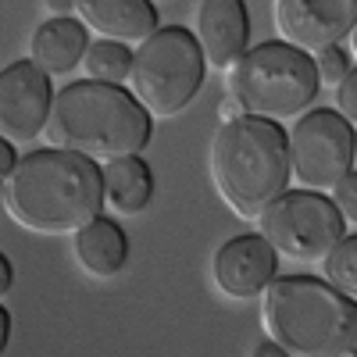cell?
Masks as SVG:
<instances>
[{
	"label": "cell",
	"instance_id": "3",
	"mask_svg": "<svg viewBox=\"0 0 357 357\" xmlns=\"http://www.w3.org/2000/svg\"><path fill=\"white\" fill-rule=\"evenodd\" d=\"M211 183L232 215L257 222L279 197L289 193V132L268 118L240 114L222 122L211 139Z\"/></svg>",
	"mask_w": 357,
	"mask_h": 357
},
{
	"label": "cell",
	"instance_id": "2",
	"mask_svg": "<svg viewBox=\"0 0 357 357\" xmlns=\"http://www.w3.org/2000/svg\"><path fill=\"white\" fill-rule=\"evenodd\" d=\"M47 143L54 151H72L97 165L139 158L154 136V122L126 86L107 82H68L57 89L47 122Z\"/></svg>",
	"mask_w": 357,
	"mask_h": 357
},
{
	"label": "cell",
	"instance_id": "27",
	"mask_svg": "<svg viewBox=\"0 0 357 357\" xmlns=\"http://www.w3.org/2000/svg\"><path fill=\"white\" fill-rule=\"evenodd\" d=\"M354 54H357V33H354Z\"/></svg>",
	"mask_w": 357,
	"mask_h": 357
},
{
	"label": "cell",
	"instance_id": "21",
	"mask_svg": "<svg viewBox=\"0 0 357 357\" xmlns=\"http://www.w3.org/2000/svg\"><path fill=\"white\" fill-rule=\"evenodd\" d=\"M333 200H336L340 215H343L347 222H357V172H350L343 183L333 190Z\"/></svg>",
	"mask_w": 357,
	"mask_h": 357
},
{
	"label": "cell",
	"instance_id": "18",
	"mask_svg": "<svg viewBox=\"0 0 357 357\" xmlns=\"http://www.w3.org/2000/svg\"><path fill=\"white\" fill-rule=\"evenodd\" d=\"M321 272L329 286H336L350 301H357V232H347L329 250V257L321 261Z\"/></svg>",
	"mask_w": 357,
	"mask_h": 357
},
{
	"label": "cell",
	"instance_id": "10",
	"mask_svg": "<svg viewBox=\"0 0 357 357\" xmlns=\"http://www.w3.org/2000/svg\"><path fill=\"white\" fill-rule=\"evenodd\" d=\"M54 97L57 93L50 89V75L33 61L8 65L0 75V136L11 143L40 139L50 122Z\"/></svg>",
	"mask_w": 357,
	"mask_h": 357
},
{
	"label": "cell",
	"instance_id": "15",
	"mask_svg": "<svg viewBox=\"0 0 357 357\" xmlns=\"http://www.w3.org/2000/svg\"><path fill=\"white\" fill-rule=\"evenodd\" d=\"M75 261L86 275L93 279H114L129 261V236L126 229L111 222V218H97L93 225H86L82 232H75Z\"/></svg>",
	"mask_w": 357,
	"mask_h": 357
},
{
	"label": "cell",
	"instance_id": "7",
	"mask_svg": "<svg viewBox=\"0 0 357 357\" xmlns=\"http://www.w3.org/2000/svg\"><path fill=\"white\" fill-rule=\"evenodd\" d=\"M257 225L272 250L289 261H325L347 236V218L336 200L311 190H289L257 218Z\"/></svg>",
	"mask_w": 357,
	"mask_h": 357
},
{
	"label": "cell",
	"instance_id": "9",
	"mask_svg": "<svg viewBox=\"0 0 357 357\" xmlns=\"http://www.w3.org/2000/svg\"><path fill=\"white\" fill-rule=\"evenodd\" d=\"M275 29L282 43L325 54L357 33V0H279Z\"/></svg>",
	"mask_w": 357,
	"mask_h": 357
},
{
	"label": "cell",
	"instance_id": "11",
	"mask_svg": "<svg viewBox=\"0 0 357 357\" xmlns=\"http://www.w3.org/2000/svg\"><path fill=\"white\" fill-rule=\"evenodd\" d=\"M275 272H279V254L261 232L232 236L211 254V279L232 301L264 296V289L275 282Z\"/></svg>",
	"mask_w": 357,
	"mask_h": 357
},
{
	"label": "cell",
	"instance_id": "5",
	"mask_svg": "<svg viewBox=\"0 0 357 357\" xmlns=\"http://www.w3.org/2000/svg\"><path fill=\"white\" fill-rule=\"evenodd\" d=\"M321 89L314 57L282 40H264L250 47L229 72V97L243 114L286 122L304 118Z\"/></svg>",
	"mask_w": 357,
	"mask_h": 357
},
{
	"label": "cell",
	"instance_id": "17",
	"mask_svg": "<svg viewBox=\"0 0 357 357\" xmlns=\"http://www.w3.org/2000/svg\"><path fill=\"white\" fill-rule=\"evenodd\" d=\"M132 57L136 50H129L126 43H111V40H97L86 54V75L89 82H107V86H122L132 75Z\"/></svg>",
	"mask_w": 357,
	"mask_h": 357
},
{
	"label": "cell",
	"instance_id": "8",
	"mask_svg": "<svg viewBox=\"0 0 357 357\" xmlns=\"http://www.w3.org/2000/svg\"><path fill=\"white\" fill-rule=\"evenodd\" d=\"M357 132L333 107H314L289 129V168L301 190L329 193L354 172Z\"/></svg>",
	"mask_w": 357,
	"mask_h": 357
},
{
	"label": "cell",
	"instance_id": "4",
	"mask_svg": "<svg viewBox=\"0 0 357 357\" xmlns=\"http://www.w3.org/2000/svg\"><path fill=\"white\" fill-rule=\"evenodd\" d=\"M261 321L289 357H357V301L325 279H275L261 296Z\"/></svg>",
	"mask_w": 357,
	"mask_h": 357
},
{
	"label": "cell",
	"instance_id": "6",
	"mask_svg": "<svg viewBox=\"0 0 357 357\" xmlns=\"http://www.w3.org/2000/svg\"><path fill=\"white\" fill-rule=\"evenodd\" d=\"M204 72V50L190 29L161 25L151 40L136 47L129 93L151 111V118H175L200 93Z\"/></svg>",
	"mask_w": 357,
	"mask_h": 357
},
{
	"label": "cell",
	"instance_id": "23",
	"mask_svg": "<svg viewBox=\"0 0 357 357\" xmlns=\"http://www.w3.org/2000/svg\"><path fill=\"white\" fill-rule=\"evenodd\" d=\"M250 357H289V354H286L275 340H264V343H257V347L250 350Z\"/></svg>",
	"mask_w": 357,
	"mask_h": 357
},
{
	"label": "cell",
	"instance_id": "14",
	"mask_svg": "<svg viewBox=\"0 0 357 357\" xmlns=\"http://www.w3.org/2000/svg\"><path fill=\"white\" fill-rule=\"evenodd\" d=\"M89 33L79 15L72 18H47L33 29L29 36V61H33L40 72H47L50 79L75 72L86 54H89Z\"/></svg>",
	"mask_w": 357,
	"mask_h": 357
},
{
	"label": "cell",
	"instance_id": "20",
	"mask_svg": "<svg viewBox=\"0 0 357 357\" xmlns=\"http://www.w3.org/2000/svg\"><path fill=\"white\" fill-rule=\"evenodd\" d=\"M336 111L347 118L350 126H357V68L336 86Z\"/></svg>",
	"mask_w": 357,
	"mask_h": 357
},
{
	"label": "cell",
	"instance_id": "22",
	"mask_svg": "<svg viewBox=\"0 0 357 357\" xmlns=\"http://www.w3.org/2000/svg\"><path fill=\"white\" fill-rule=\"evenodd\" d=\"M18 154H15V143L11 139H4V143H0V175H4V178H11L15 175V168H18Z\"/></svg>",
	"mask_w": 357,
	"mask_h": 357
},
{
	"label": "cell",
	"instance_id": "16",
	"mask_svg": "<svg viewBox=\"0 0 357 357\" xmlns=\"http://www.w3.org/2000/svg\"><path fill=\"white\" fill-rule=\"evenodd\" d=\"M107 204L118 215H139L154 197V172L143 158H122L104 165Z\"/></svg>",
	"mask_w": 357,
	"mask_h": 357
},
{
	"label": "cell",
	"instance_id": "13",
	"mask_svg": "<svg viewBox=\"0 0 357 357\" xmlns=\"http://www.w3.org/2000/svg\"><path fill=\"white\" fill-rule=\"evenodd\" d=\"M75 15L86 29L100 33V40L111 43H146L158 29V8L151 0H79Z\"/></svg>",
	"mask_w": 357,
	"mask_h": 357
},
{
	"label": "cell",
	"instance_id": "25",
	"mask_svg": "<svg viewBox=\"0 0 357 357\" xmlns=\"http://www.w3.org/2000/svg\"><path fill=\"white\" fill-rule=\"evenodd\" d=\"M240 114H243V111L236 107V100H232V97H225V100L218 104V118H222V122H236Z\"/></svg>",
	"mask_w": 357,
	"mask_h": 357
},
{
	"label": "cell",
	"instance_id": "1",
	"mask_svg": "<svg viewBox=\"0 0 357 357\" xmlns=\"http://www.w3.org/2000/svg\"><path fill=\"white\" fill-rule=\"evenodd\" d=\"M104 204V165L72 151H29L4 178V207L29 232L75 236L100 218Z\"/></svg>",
	"mask_w": 357,
	"mask_h": 357
},
{
	"label": "cell",
	"instance_id": "19",
	"mask_svg": "<svg viewBox=\"0 0 357 357\" xmlns=\"http://www.w3.org/2000/svg\"><path fill=\"white\" fill-rule=\"evenodd\" d=\"M314 65H318V79H321V82H329V86H340V82L354 72V65H350V50H343V47H333V50L318 54V57H314Z\"/></svg>",
	"mask_w": 357,
	"mask_h": 357
},
{
	"label": "cell",
	"instance_id": "24",
	"mask_svg": "<svg viewBox=\"0 0 357 357\" xmlns=\"http://www.w3.org/2000/svg\"><path fill=\"white\" fill-rule=\"evenodd\" d=\"M11 286H15V268L4 254H0V293H8Z\"/></svg>",
	"mask_w": 357,
	"mask_h": 357
},
{
	"label": "cell",
	"instance_id": "26",
	"mask_svg": "<svg viewBox=\"0 0 357 357\" xmlns=\"http://www.w3.org/2000/svg\"><path fill=\"white\" fill-rule=\"evenodd\" d=\"M8 340H11V314L8 307H0V343L8 347Z\"/></svg>",
	"mask_w": 357,
	"mask_h": 357
},
{
	"label": "cell",
	"instance_id": "12",
	"mask_svg": "<svg viewBox=\"0 0 357 357\" xmlns=\"http://www.w3.org/2000/svg\"><path fill=\"white\" fill-rule=\"evenodd\" d=\"M193 36L204 50L207 68L232 72L250 43L247 4L243 0H204V4H197Z\"/></svg>",
	"mask_w": 357,
	"mask_h": 357
}]
</instances>
